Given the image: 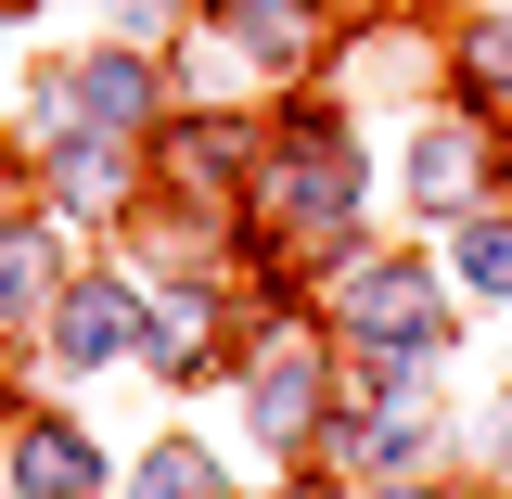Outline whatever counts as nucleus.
Listing matches in <instances>:
<instances>
[{
  "instance_id": "9d476101",
  "label": "nucleus",
  "mask_w": 512,
  "mask_h": 499,
  "mask_svg": "<svg viewBox=\"0 0 512 499\" xmlns=\"http://www.w3.org/2000/svg\"><path fill=\"white\" fill-rule=\"evenodd\" d=\"M372 499H423V487H372Z\"/></svg>"
},
{
  "instance_id": "20e7f679",
  "label": "nucleus",
  "mask_w": 512,
  "mask_h": 499,
  "mask_svg": "<svg viewBox=\"0 0 512 499\" xmlns=\"http://www.w3.org/2000/svg\"><path fill=\"white\" fill-rule=\"evenodd\" d=\"M128 499H218V474H205V448H154L128 474Z\"/></svg>"
},
{
  "instance_id": "f257e3e1",
  "label": "nucleus",
  "mask_w": 512,
  "mask_h": 499,
  "mask_svg": "<svg viewBox=\"0 0 512 499\" xmlns=\"http://www.w3.org/2000/svg\"><path fill=\"white\" fill-rule=\"evenodd\" d=\"M346 320H359V333H384V346H423V333H436L423 269H372V282H346Z\"/></svg>"
},
{
  "instance_id": "f03ea898",
  "label": "nucleus",
  "mask_w": 512,
  "mask_h": 499,
  "mask_svg": "<svg viewBox=\"0 0 512 499\" xmlns=\"http://www.w3.org/2000/svg\"><path fill=\"white\" fill-rule=\"evenodd\" d=\"M13 487L26 499H90V448L64 436V423H39V436L13 448Z\"/></svg>"
},
{
  "instance_id": "7ed1b4c3",
  "label": "nucleus",
  "mask_w": 512,
  "mask_h": 499,
  "mask_svg": "<svg viewBox=\"0 0 512 499\" xmlns=\"http://www.w3.org/2000/svg\"><path fill=\"white\" fill-rule=\"evenodd\" d=\"M116 346H128V295H103V282L64 295V359H116Z\"/></svg>"
},
{
  "instance_id": "6e6552de",
  "label": "nucleus",
  "mask_w": 512,
  "mask_h": 499,
  "mask_svg": "<svg viewBox=\"0 0 512 499\" xmlns=\"http://www.w3.org/2000/svg\"><path fill=\"white\" fill-rule=\"evenodd\" d=\"M77 90H90V116H141V77H128V64H90Z\"/></svg>"
},
{
  "instance_id": "1a4fd4ad",
  "label": "nucleus",
  "mask_w": 512,
  "mask_h": 499,
  "mask_svg": "<svg viewBox=\"0 0 512 499\" xmlns=\"http://www.w3.org/2000/svg\"><path fill=\"white\" fill-rule=\"evenodd\" d=\"M461 64H474L487 90H512V26H474V39H461Z\"/></svg>"
},
{
  "instance_id": "0eeeda50",
  "label": "nucleus",
  "mask_w": 512,
  "mask_h": 499,
  "mask_svg": "<svg viewBox=\"0 0 512 499\" xmlns=\"http://www.w3.org/2000/svg\"><path fill=\"white\" fill-rule=\"evenodd\" d=\"M461 282H474V295H500V308H512V231H461Z\"/></svg>"
},
{
  "instance_id": "423d86ee",
  "label": "nucleus",
  "mask_w": 512,
  "mask_h": 499,
  "mask_svg": "<svg viewBox=\"0 0 512 499\" xmlns=\"http://www.w3.org/2000/svg\"><path fill=\"white\" fill-rule=\"evenodd\" d=\"M39 269H52L39 231H0V308H39Z\"/></svg>"
},
{
  "instance_id": "39448f33",
  "label": "nucleus",
  "mask_w": 512,
  "mask_h": 499,
  "mask_svg": "<svg viewBox=\"0 0 512 499\" xmlns=\"http://www.w3.org/2000/svg\"><path fill=\"white\" fill-rule=\"evenodd\" d=\"M410 180H423V205H461V192H474V141H423V154H410Z\"/></svg>"
}]
</instances>
